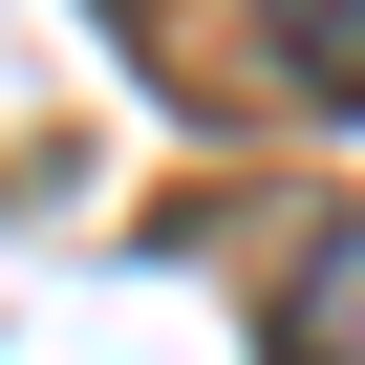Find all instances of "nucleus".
I'll return each instance as SVG.
<instances>
[{
    "label": "nucleus",
    "mask_w": 365,
    "mask_h": 365,
    "mask_svg": "<svg viewBox=\"0 0 365 365\" xmlns=\"http://www.w3.org/2000/svg\"><path fill=\"white\" fill-rule=\"evenodd\" d=\"M258 65L279 108H365V0H258Z\"/></svg>",
    "instance_id": "nucleus-1"
},
{
    "label": "nucleus",
    "mask_w": 365,
    "mask_h": 365,
    "mask_svg": "<svg viewBox=\"0 0 365 365\" xmlns=\"http://www.w3.org/2000/svg\"><path fill=\"white\" fill-rule=\"evenodd\" d=\"M279 365H365V215H344V237L279 279Z\"/></svg>",
    "instance_id": "nucleus-2"
}]
</instances>
